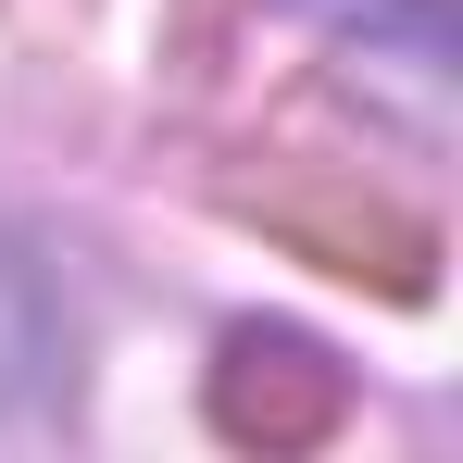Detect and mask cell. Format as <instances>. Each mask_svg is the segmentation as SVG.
I'll return each instance as SVG.
<instances>
[{
  "mask_svg": "<svg viewBox=\"0 0 463 463\" xmlns=\"http://www.w3.org/2000/svg\"><path fill=\"white\" fill-rule=\"evenodd\" d=\"M38 376H51V288H38V263L0 238V413H13Z\"/></svg>",
  "mask_w": 463,
  "mask_h": 463,
  "instance_id": "6da1fadb",
  "label": "cell"
}]
</instances>
